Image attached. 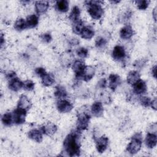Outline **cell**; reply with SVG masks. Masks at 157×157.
Returning <instances> with one entry per match:
<instances>
[{
    "label": "cell",
    "instance_id": "1",
    "mask_svg": "<svg viewBox=\"0 0 157 157\" xmlns=\"http://www.w3.org/2000/svg\"><path fill=\"white\" fill-rule=\"evenodd\" d=\"M80 131H74L70 132L63 142V147L65 152L70 156H77L80 153Z\"/></svg>",
    "mask_w": 157,
    "mask_h": 157
},
{
    "label": "cell",
    "instance_id": "2",
    "mask_svg": "<svg viewBox=\"0 0 157 157\" xmlns=\"http://www.w3.org/2000/svg\"><path fill=\"white\" fill-rule=\"evenodd\" d=\"M87 6V10L91 17L94 20H99L104 13V10L101 1H89L85 2Z\"/></svg>",
    "mask_w": 157,
    "mask_h": 157
},
{
    "label": "cell",
    "instance_id": "3",
    "mask_svg": "<svg viewBox=\"0 0 157 157\" xmlns=\"http://www.w3.org/2000/svg\"><path fill=\"white\" fill-rule=\"evenodd\" d=\"M142 143V135L140 132L136 133L131 138V142L127 146V151L133 155L137 153L141 148Z\"/></svg>",
    "mask_w": 157,
    "mask_h": 157
},
{
    "label": "cell",
    "instance_id": "4",
    "mask_svg": "<svg viewBox=\"0 0 157 157\" xmlns=\"http://www.w3.org/2000/svg\"><path fill=\"white\" fill-rule=\"evenodd\" d=\"M90 120V114L85 111H81L77 113V130L81 131L86 129L89 124Z\"/></svg>",
    "mask_w": 157,
    "mask_h": 157
},
{
    "label": "cell",
    "instance_id": "5",
    "mask_svg": "<svg viewBox=\"0 0 157 157\" xmlns=\"http://www.w3.org/2000/svg\"><path fill=\"white\" fill-rule=\"evenodd\" d=\"M26 112V110L18 107L14 110L12 112L13 123L16 124H21L25 123Z\"/></svg>",
    "mask_w": 157,
    "mask_h": 157
},
{
    "label": "cell",
    "instance_id": "6",
    "mask_svg": "<svg viewBox=\"0 0 157 157\" xmlns=\"http://www.w3.org/2000/svg\"><path fill=\"white\" fill-rule=\"evenodd\" d=\"M56 107L61 113L69 112L73 108V105L65 99H59L56 104Z\"/></svg>",
    "mask_w": 157,
    "mask_h": 157
},
{
    "label": "cell",
    "instance_id": "7",
    "mask_svg": "<svg viewBox=\"0 0 157 157\" xmlns=\"http://www.w3.org/2000/svg\"><path fill=\"white\" fill-rule=\"evenodd\" d=\"M112 56L116 61H120L124 59L126 56V52L124 47L119 45L115 46L112 52Z\"/></svg>",
    "mask_w": 157,
    "mask_h": 157
},
{
    "label": "cell",
    "instance_id": "8",
    "mask_svg": "<svg viewBox=\"0 0 157 157\" xmlns=\"http://www.w3.org/2000/svg\"><path fill=\"white\" fill-rule=\"evenodd\" d=\"M85 66H86L85 63L82 60H76L73 63L72 65V69L75 72V77L77 79H80V77L83 73Z\"/></svg>",
    "mask_w": 157,
    "mask_h": 157
},
{
    "label": "cell",
    "instance_id": "9",
    "mask_svg": "<svg viewBox=\"0 0 157 157\" xmlns=\"http://www.w3.org/2000/svg\"><path fill=\"white\" fill-rule=\"evenodd\" d=\"M109 139L106 136H102L101 137H99L96 142V147L97 151L100 153H103L107 149Z\"/></svg>",
    "mask_w": 157,
    "mask_h": 157
},
{
    "label": "cell",
    "instance_id": "10",
    "mask_svg": "<svg viewBox=\"0 0 157 157\" xmlns=\"http://www.w3.org/2000/svg\"><path fill=\"white\" fill-rule=\"evenodd\" d=\"M132 86L134 93L137 94H141L147 91V85L145 82L140 78L135 82L132 85Z\"/></svg>",
    "mask_w": 157,
    "mask_h": 157
},
{
    "label": "cell",
    "instance_id": "11",
    "mask_svg": "<svg viewBox=\"0 0 157 157\" xmlns=\"http://www.w3.org/2000/svg\"><path fill=\"white\" fill-rule=\"evenodd\" d=\"M94 74H95V69L93 66H86L83 73L82 74L80 77V79L88 82L94 77Z\"/></svg>",
    "mask_w": 157,
    "mask_h": 157
},
{
    "label": "cell",
    "instance_id": "12",
    "mask_svg": "<svg viewBox=\"0 0 157 157\" xmlns=\"http://www.w3.org/2000/svg\"><path fill=\"white\" fill-rule=\"evenodd\" d=\"M91 112L96 117H101L104 112V108L102 103L99 101L94 102L91 107Z\"/></svg>",
    "mask_w": 157,
    "mask_h": 157
},
{
    "label": "cell",
    "instance_id": "13",
    "mask_svg": "<svg viewBox=\"0 0 157 157\" xmlns=\"http://www.w3.org/2000/svg\"><path fill=\"white\" fill-rule=\"evenodd\" d=\"M121 83V78L117 74H111L109 77V86L112 90L115 91L117 86Z\"/></svg>",
    "mask_w": 157,
    "mask_h": 157
},
{
    "label": "cell",
    "instance_id": "14",
    "mask_svg": "<svg viewBox=\"0 0 157 157\" xmlns=\"http://www.w3.org/2000/svg\"><path fill=\"white\" fill-rule=\"evenodd\" d=\"M31 102L28 99V98L24 94L21 95L18 102L17 107L27 111L31 108Z\"/></svg>",
    "mask_w": 157,
    "mask_h": 157
},
{
    "label": "cell",
    "instance_id": "15",
    "mask_svg": "<svg viewBox=\"0 0 157 157\" xmlns=\"http://www.w3.org/2000/svg\"><path fill=\"white\" fill-rule=\"evenodd\" d=\"M23 86V82H22L18 78L14 77L9 80V88L10 90L13 91H19Z\"/></svg>",
    "mask_w": 157,
    "mask_h": 157
},
{
    "label": "cell",
    "instance_id": "16",
    "mask_svg": "<svg viewBox=\"0 0 157 157\" xmlns=\"http://www.w3.org/2000/svg\"><path fill=\"white\" fill-rule=\"evenodd\" d=\"M145 144L147 147L149 148H153L156 145L157 138L155 133L148 132L145 137Z\"/></svg>",
    "mask_w": 157,
    "mask_h": 157
},
{
    "label": "cell",
    "instance_id": "17",
    "mask_svg": "<svg viewBox=\"0 0 157 157\" xmlns=\"http://www.w3.org/2000/svg\"><path fill=\"white\" fill-rule=\"evenodd\" d=\"M40 129L44 134L48 136H52L56 132L57 126L52 123H47L46 124L42 126Z\"/></svg>",
    "mask_w": 157,
    "mask_h": 157
},
{
    "label": "cell",
    "instance_id": "18",
    "mask_svg": "<svg viewBox=\"0 0 157 157\" xmlns=\"http://www.w3.org/2000/svg\"><path fill=\"white\" fill-rule=\"evenodd\" d=\"M134 35V31L129 25L123 27L120 31V36L121 39H129Z\"/></svg>",
    "mask_w": 157,
    "mask_h": 157
},
{
    "label": "cell",
    "instance_id": "19",
    "mask_svg": "<svg viewBox=\"0 0 157 157\" xmlns=\"http://www.w3.org/2000/svg\"><path fill=\"white\" fill-rule=\"evenodd\" d=\"M49 7L48 1H39L35 2V9L38 14L45 13Z\"/></svg>",
    "mask_w": 157,
    "mask_h": 157
},
{
    "label": "cell",
    "instance_id": "20",
    "mask_svg": "<svg viewBox=\"0 0 157 157\" xmlns=\"http://www.w3.org/2000/svg\"><path fill=\"white\" fill-rule=\"evenodd\" d=\"M28 137L31 139L40 143L42 141V133L38 129H32L28 132Z\"/></svg>",
    "mask_w": 157,
    "mask_h": 157
},
{
    "label": "cell",
    "instance_id": "21",
    "mask_svg": "<svg viewBox=\"0 0 157 157\" xmlns=\"http://www.w3.org/2000/svg\"><path fill=\"white\" fill-rule=\"evenodd\" d=\"M27 27L28 28H33L36 27L39 23V18L35 14H32L27 17L26 19Z\"/></svg>",
    "mask_w": 157,
    "mask_h": 157
},
{
    "label": "cell",
    "instance_id": "22",
    "mask_svg": "<svg viewBox=\"0 0 157 157\" xmlns=\"http://www.w3.org/2000/svg\"><path fill=\"white\" fill-rule=\"evenodd\" d=\"M56 9L61 12H66L69 9V2L66 0L58 1L55 4Z\"/></svg>",
    "mask_w": 157,
    "mask_h": 157
},
{
    "label": "cell",
    "instance_id": "23",
    "mask_svg": "<svg viewBox=\"0 0 157 157\" xmlns=\"http://www.w3.org/2000/svg\"><path fill=\"white\" fill-rule=\"evenodd\" d=\"M139 79H140V74L136 71H130L127 75V82L130 85H133Z\"/></svg>",
    "mask_w": 157,
    "mask_h": 157
},
{
    "label": "cell",
    "instance_id": "24",
    "mask_svg": "<svg viewBox=\"0 0 157 157\" xmlns=\"http://www.w3.org/2000/svg\"><path fill=\"white\" fill-rule=\"evenodd\" d=\"M54 94L55 97L59 99V100L64 99L67 96V94L65 88L61 85H58L55 88V91Z\"/></svg>",
    "mask_w": 157,
    "mask_h": 157
},
{
    "label": "cell",
    "instance_id": "25",
    "mask_svg": "<svg viewBox=\"0 0 157 157\" xmlns=\"http://www.w3.org/2000/svg\"><path fill=\"white\" fill-rule=\"evenodd\" d=\"M80 35L83 39H90L94 35V32L92 28L88 27V26H84V28L82 29Z\"/></svg>",
    "mask_w": 157,
    "mask_h": 157
},
{
    "label": "cell",
    "instance_id": "26",
    "mask_svg": "<svg viewBox=\"0 0 157 157\" xmlns=\"http://www.w3.org/2000/svg\"><path fill=\"white\" fill-rule=\"evenodd\" d=\"M42 82L45 86H51L55 82V77L52 74L47 73L42 77Z\"/></svg>",
    "mask_w": 157,
    "mask_h": 157
},
{
    "label": "cell",
    "instance_id": "27",
    "mask_svg": "<svg viewBox=\"0 0 157 157\" xmlns=\"http://www.w3.org/2000/svg\"><path fill=\"white\" fill-rule=\"evenodd\" d=\"M80 14V10L79 7L77 6H75L72 7L71 10V12L69 16V18L73 22H75L78 20H80L79 19Z\"/></svg>",
    "mask_w": 157,
    "mask_h": 157
},
{
    "label": "cell",
    "instance_id": "28",
    "mask_svg": "<svg viewBox=\"0 0 157 157\" xmlns=\"http://www.w3.org/2000/svg\"><path fill=\"white\" fill-rule=\"evenodd\" d=\"M2 123H3L4 125L9 126L12 124L13 123V116H12V113L8 112L4 113L1 118Z\"/></svg>",
    "mask_w": 157,
    "mask_h": 157
},
{
    "label": "cell",
    "instance_id": "29",
    "mask_svg": "<svg viewBox=\"0 0 157 157\" xmlns=\"http://www.w3.org/2000/svg\"><path fill=\"white\" fill-rule=\"evenodd\" d=\"M27 28L28 27H27L26 20L21 18L17 20V21L14 24V28L18 31H23Z\"/></svg>",
    "mask_w": 157,
    "mask_h": 157
},
{
    "label": "cell",
    "instance_id": "30",
    "mask_svg": "<svg viewBox=\"0 0 157 157\" xmlns=\"http://www.w3.org/2000/svg\"><path fill=\"white\" fill-rule=\"evenodd\" d=\"M84 28V23L82 20H78V21L74 22L72 26L73 32L76 34H80L82 29Z\"/></svg>",
    "mask_w": 157,
    "mask_h": 157
},
{
    "label": "cell",
    "instance_id": "31",
    "mask_svg": "<svg viewBox=\"0 0 157 157\" xmlns=\"http://www.w3.org/2000/svg\"><path fill=\"white\" fill-rule=\"evenodd\" d=\"M107 44V40L102 37H98L95 41V45L97 48H104Z\"/></svg>",
    "mask_w": 157,
    "mask_h": 157
},
{
    "label": "cell",
    "instance_id": "32",
    "mask_svg": "<svg viewBox=\"0 0 157 157\" xmlns=\"http://www.w3.org/2000/svg\"><path fill=\"white\" fill-rule=\"evenodd\" d=\"M76 53L79 57L85 58L88 56V50L85 47H80L76 50Z\"/></svg>",
    "mask_w": 157,
    "mask_h": 157
},
{
    "label": "cell",
    "instance_id": "33",
    "mask_svg": "<svg viewBox=\"0 0 157 157\" xmlns=\"http://www.w3.org/2000/svg\"><path fill=\"white\" fill-rule=\"evenodd\" d=\"M23 88L26 91H31L34 88V83L30 80H26L23 82Z\"/></svg>",
    "mask_w": 157,
    "mask_h": 157
},
{
    "label": "cell",
    "instance_id": "34",
    "mask_svg": "<svg viewBox=\"0 0 157 157\" xmlns=\"http://www.w3.org/2000/svg\"><path fill=\"white\" fill-rule=\"evenodd\" d=\"M137 7L140 10H145L150 3L149 1H136Z\"/></svg>",
    "mask_w": 157,
    "mask_h": 157
},
{
    "label": "cell",
    "instance_id": "35",
    "mask_svg": "<svg viewBox=\"0 0 157 157\" xmlns=\"http://www.w3.org/2000/svg\"><path fill=\"white\" fill-rule=\"evenodd\" d=\"M151 99L150 98L147 96H142L140 98V103L144 107H148L151 104Z\"/></svg>",
    "mask_w": 157,
    "mask_h": 157
},
{
    "label": "cell",
    "instance_id": "36",
    "mask_svg": "<svg viewBox=\"0 0 157 157\" xmlns=\"http://www.w3.org/2000/svg\"><path fill=\"white\" fill-rule=\"evenodd\" d=\"M35 73L37 75L42 78L44 75L47 74V72L45 71V69H44L43 67H37L35 69Z\"/></svg>",
    "mask_w": 157,
    "mask_h": 157
},
{
    "label": "cell",
    "instance_id": "37",
    "mask_svg": "<svg viewBox=\"0 0 157 157\" xmlns=\"http://www.w3.org/2000/svg\"><path fill=\"white\" fill-rule=\"evenodd\" d=\"M40 38L44 42L48 43L52 40V36L50 33H45L40 36Z\"/></svg>",
    "mask_w": 157,
    "mask_h": 157
},
{
    "label": "cell",
    "instance_id": "38",
    "mask_svg": "<svg viewBox=\"0 0 157 157\" xmlns=\"http://www.w3.org/2000/svg\"><path fill=\"white\" fill-rule=\"evenodd\" d=\"M6 78L8 79V80H11L12 78H13L14 77H16V74L15 72H13V71H10L8 73H7L6 75Z\"/></svg>",
    "mask_w": 157,
    "mask_h": 157
},
{
    "label": "cell",
    "instance_id": "39",
    "mask_svg": "<svg viewBox=\"0 0 157 157\" xmlns=\"http://www.w3.org/2000/svg\"><path fill=\"white\" fill-rule=\"evenodd\" d=\"M106 80L104 79V78H103V79H102V80H101L99 82V83H98V85H99V86L101 87V88H105V86H106Z\"/></svg>",
    "mask_w": 157,
    "mask_h": 157
},
{
    "label": "cell",
    "instance_id": "40",
    "mask_svg": "<svg viewBox=\"0 0 157 157\" xmlns=\"http://www.w3.org/2000/svg\"><path fill=\"white\" fill-rule=\"evenodd\" d=\"M150 106L153 108L155 110H156V99H155L154 100H153L151 102V104H150Z\"/></svg>",
    "mask_w": 157,
    "mask_h": 157
},
{
    "label": "cell",
    "instance_id": "41",
    "mask_svg": "<svg viewBox=\"0 0 157 157\" xmlns=\"http://www.w3.org/2000/svg\"><path fill=\"white\" fill-rule=\"evenodd\" d=\"M156 66H154L151 69V74H152V75L156 78Z\"/></svg>",
    "mask_w": 157,
    "mask_h": 157
}]
</instances>
